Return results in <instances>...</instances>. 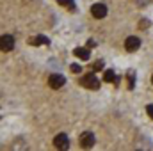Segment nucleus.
<instances>
[{
  "mask_svg": "<svg viewBox=\"0 0 153 151\" xmlns=\"http://www.w3.org/2000/svg\"><path fill=\"white\" fill-rule=\"evenodd\" d=\"M80 84L84 85V87H87V89H100V82H98V78L93 75V73H89V75H85L82 80H80Z\"/></svg>",
  "mask_w": 153,
  "mask_h": 151,
  "instance_id": "nucleus-1",
  "label": "nucleus"
},
{
  "mask_svg": "<svg viewBox=\"0 0 153 151\" xmlns=\"http://www.w3.org/2000/svg\"><path fill=\"white\" fill-rule=\"evenodd\" d=\"M64 84H66V78L62 75H59V73H52V75L48 76V85L52 89H61Z\"/></svg>",
  "mask_w": 153,
  "mask_h": 151,
  "instance_id": "nucleus-2",
  "label": "nucleus"
},
{
  "mask_svg": "<svg viewBox=\"0 0 153 151\" xmlns=\"http://www.w3.org/2000/svg\"><path fill=\"white\" fill-rule=\"evenodd\" d=\"M91 14H93L94 18H98V20L105 18V16H107V5H103V4H94V5L91 7Z\"/></svg>",
  "mask_w": 153,
  "mask_h": 151,
  "instance_id": "nucleus-3",
  "label": "nucleus"
},
{
  "mask_svg": "<svg viewBox=\"0 0 153 151\" xmlns=\"http://www.w3.org/2000/svg\"><path fill=\"white\" fill-rule=\"evenodd\" d=\"M80 146L82 148H93L94 146V135L91 133V132H85V133H82L80 135Z\"/></svg>",
  "mask_w": 153,
  "mask_h": 151,
  "instance_id": "nucleus-4",
  "label": "nucleus"
},
{
  "mask_svg": "<svg viewBox=\"0 0 153 151\" xmlns=\"http://www.w3.org/2000/svg\"><path fill=\"white\" fill-rule=\"evenodd\" d=\"M139 46H141V41H139V38H135V36H130V38H126V41H125V48L128 52H135Z\"/></svg>",
  "mask_w": 153,
  "mask_h": 151,
  "instance_id": "nucleus-5",
  "label": "nucleus"
},
{
  "mask_svg": "<svg viewBox=\"0 0 153 151\" xmlns=\"http://www.w3.org/2000/svg\"><path fill=\"white\" fill-rule=\"evenodd\" d=\"M53 146L59 148V150H66V148H68V137H66L64 133L55 135V139H53Z\"/></svg>",
  "mask_w": 153,
  "mask_h": 151,
  "instance_id": "nucleus-6",
  "label": "nucleus"
},
{
  "mask_svg": "<svg viewBox=\"0 0 153 151\" xmlns=\"http://www.w3.org/2000/svg\"><path fill=\"white\" fill-rule=\"evenodd\" d=\"M2 50L4 52H11L14 48V38L13 36H2Z\"/></svg>",
  "mask_w": 153,
  "mask_h": 151,
  "instance_id": "nucleus-7",
  "label": "nucleus"
},
{
  "mask_svg": "<svg viewBox=\"0 0 153 151\" xmlns=\"http://www.w3.org/2000/svg\"><path fill=\"white\" fill-rule=\"evenodd\" d=\"M29 43H30L32 46H39V44H46V43H48V39L45 38V36H36V38L29 39Z\"/></svg>",
  "mask_w": 153,
  "mask_h": 151,
  "instance_id": "nucleus-8",
  "label": "nucleus"
},
{
  "mask_svg": "<svg viewBox=\"0 0 153 151\" xmlns=\"http://www.w3.org/2000/svg\"><path fill=\"white\" fill-rule=\"evenodd\" d=\"M73 53H75L76 57H80L82 61H87V59H89V50H87V48H75Z\"/></svg>",
  "mask_w": 153,
  "mask_h": 151,
  "instance_id": "nucleus-9",
  "label": "nucleus"
},
{
  "mask_svg": "<svg viewBox=\"0 0 153 151\" xmlns=\"http://www.w3.org/2000/svg\"><path fill=\"white\" fill-rule=\"evenodd\" d=\"M103 80H105V82H117V78H116V75H114V71H112V70H107V71H105Z\"/></svg>",
  "mask_w": 153,
  "mask_h": 151,
  "instance_id": "nucleus-10",
  "label": "nucleus"
},
{
  "mask_svg": "<svg viewBox=\"0 0 153 151\" xmlns=\"http://www.w3.org/2000/svg\"><path fill=\"white\" fill-rule=\"evenodd\" d=\"M59 4H61V5H64V7H68V9H75L73 0H59Z\"/></svg>",
  "mask_w": 153,
  "mask_h": 151,
  "instance_id": "nucleus-11",
  "label": "nucleus"
},
{
  "mask_svg": "<svg viewBox=\"0 0 153 151\" xmlns=\"http://www.w3.org/2000/svg\"><path fill=\"white\" fill-rule=\"evenodd\" d=\"M102 68H103V61H98V62H94L93 71H98V70H102Z\"/></svg>",
  "mask_w": 153,
  "mask_h": 151,
  "instance_id": "nucleus-12",
  "label": "nucleus"
},
{
  "mask_svg": "<svg viewBox=\"0 0 153 151\" xmlns=\"http://www.w3.org/2000/svg\"><path fill=\"white\" fill-rule=\"evenodd\" d=\"M128 87L134 89V73H128Z\"/></svg>",
  "mask_w": 153,
  "mask_h": 151,
  "instance_id": "nucleus-13",
  "label": "nucleus"
},
{
  "mask_svg": "<svg viewBox=\"0 0 153 151\" xmlns=\"http://www.w3.org/2000/svg\"><path fill=\"white\" fill-rule=\"evenodd\" d=\"M71 71H73V73H80V71H82V68H80L78 64H71Z\"/></svg>",
  "mask_w": 153,
  "mask_h": 151,
  "instance_id": "nucleus-14",
  "label": "nucleus"
},
{
  "mask_svg": "<svg viewBox=\"0 0 153 151\" xmlns=\"http://www.w3.org/2000/svg\"><path fill=\"white\" fill-rule=\"evenodd\" d=\"M94 46H96V43H94L93 39H89V41H87V48H94Z\"/></svg>",
  "mask_w": 153,
  "mask_h": 151,
  "instance_id": "nucleus-15",
  "label": "nucleus"
},
{
  "mask_svg": "<svg viewBox=\"0 0 153 151\" xmlns=\"http://www.w3.org/2000/svg\"><path fill=\"white\" fill-rule=\"evenodd\" d=\"M146 112H148V114L153 117V105H148V107H146Z\"/></svg>",
  "mask_w": 153,
  "mask_h": 151,
  "instance_id": "nucleus-16",
  "label": "nucleus"
},
{
  "mask_svg": "<svg viewBox=\"0 0 153 151\" xmlns=\"http://www.w3.org/2000/svg\"><path fill=\"white\" fill-rule=\"evenodd\" d=\"M148 4V0H139V5H146Z\"/></svg>",
  "mask_w": 153,
  "mask_h": 151,
  "instance_id": "nucleus-17",
  "label": "nucleus"
},
{
  "mask_svg": "<svg viewBox=\"0 0 153 151\" xmlns=\"http://www.w3.org/2000/svg\"><path fill=\"white\" fill-rule=\"evenodd\" d=\"M152 82H153V76H152Z\"/></svg>",
  "mask_w": 153,
  "mask_h": 151,
  "instance_id": "nucleus-18",
  "label": "nucleus"
}]
</instances>
